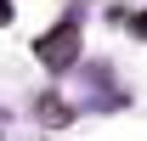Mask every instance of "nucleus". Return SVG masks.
Here are the masks:
<instances>
[{"label":"nucleus","mask_w":147,"mask_h":141,"mask_svg":"<svg viewBox=\"0 0 147 141\" xmlns=\"http://www.w3.org/2000/svg\"><path fill=\"white\" fill-rule=\"evenodd\" d=\"M40 119H45V124H68V119H74V107L62 102V96H40Z\"/></svg>","instance_id":"2"},{"label":"nucleus","mask_w":147,"mask_h":141,"mask_svg":"<svg viewBox=\"0 0 147 141\" xmlns=\"http://www.w3.org/2000/svg\"><path fill=\"white\" fill-rule=\"evenodd\" d=\"M130 28H136V34L147 40V11H130Z\"/></svg>","instance_id":"3"},{"label":"nucleus","mask_w":147,"mask_h":141,"mask_svg":"<svg viewBox=\"0 0 147 141\" xmlns=\"http://www.w3.org/2000/svg\"><path fill=\"white\" fill-rule=\"evenodd\" d=\"M79 40H85V34H79V17H62L57 28H45V34L34 40V56L51 73H68L74 62H79Z\"/></svg>","instance_id":"1"},{"label":"nucleus","mask_w":147,"mask_h":141,"mask_svg":"<svg viewBox=\"0 0 147 141\" xmlns=\"http://www.w3.org/2000/svg\"><path fill=\"white\" fill-rule=\"evenodd\" d=\"M6 23H11V0H0V28H6Z\"/></svg>","instance_id":"4"}]
</instances>
